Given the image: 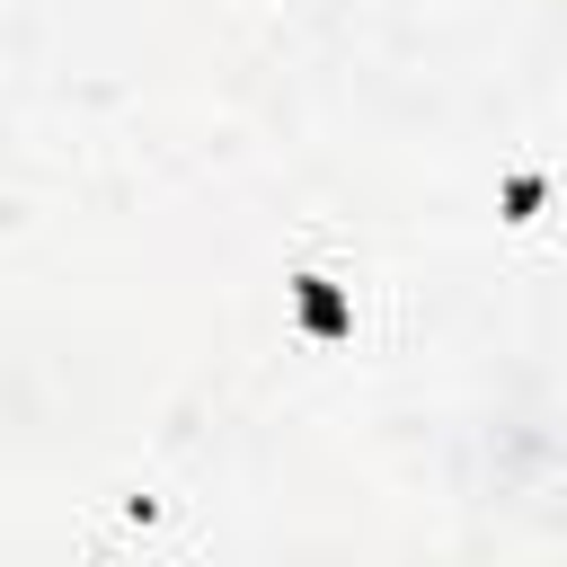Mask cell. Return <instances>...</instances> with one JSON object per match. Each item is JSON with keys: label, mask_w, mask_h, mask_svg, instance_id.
Masks as SVG:
<instances>
[{"label": "cell", "mask_w": 567, "mask_h": 567, "mask_svg": "<svg viewBox=\"0 0 567 567\" xmlns=\"http://www.w3.org/2000/svg\"><path fill=\"white\" fill-rule=\"evenodd\" d=\"M292 301H301V328H310V337H346V328H354L328 275H301V284H292Z\"/></svg>", "instance_id": "1"}]
</instances>
